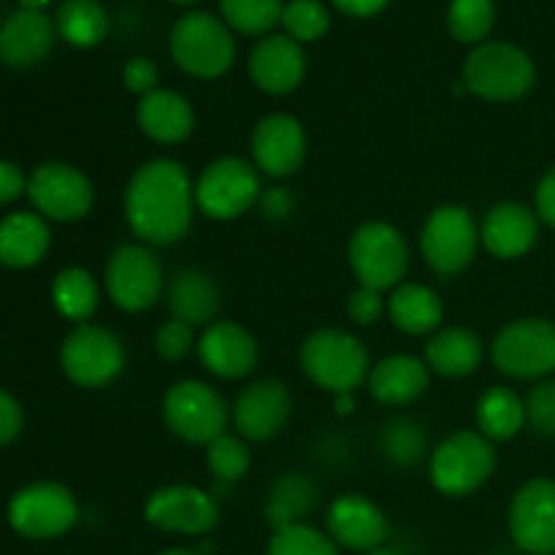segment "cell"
Returning a JSON list of instances; mask_svg holds the SVG:
<instances>
[{
    "instance_id": "7a4b0ae2",
    "label": "cell",
    "mask_w": 555,
    "mask_h": 555,
    "mask_svg": "<svg viewBox=\"0 0 555 555\" xmlns=\"http://www.w3.org/2000/svg\"><path fill=\"white\" fill-rule=\"evenodd\" d=\"M537 81L534 60L509 41H486L469 52L464 63L466 92L480 101L513 103L529 95Z\"/></svg>"
},
{
    "instance_id": "5b68a950",
    "label": "cell",
    "mask_w": 555,
    "mask_h": 555,
    "mask_svg": "<svg viewBox=\"0 0 555 555\" xmlns=\"http://www.w3.org/2000/svg\"><path fill=\"white\" fill-rule=\"evenodd\" d=\"M263 188L253 160L225 155L211 160L195 179V209L215 222H231L258 206Z\"/></svg>"
},
{
    "instance_id": "b9f144b4",
    "label": "cell",
    "mask_w": 555,
    "mask_h": 555,
    "mask_svg": "<svg viewBox=\"0 0 555 555\" xmlns=\"http://www.w3.org/2000/svg\"><path fill=\"white\" fill-rule=\"evenodd\" d=\"M385 312H388V301L383 298V291H374V287L358 285L347 298V318L361 328L377 325Z\"/></svg>"
},
{
    "instance_id": "2e32d148",
    "label": "cell",
    "mask_w": 555,
    "mask_h": 555,
    "mask_svg": "<svg viewBox=\"0 0 555 555\" xmlns=\"http://www.w3.org/2000/svg\"><path fill=\"white\" fill-rule=\"evenodd\" d=\"M253 166L271 179H287L307 160V130L291 114H269L249 135Z\"/></svg>"
},
{
    "instance_id": "681fc988",
    "label": "cell",
    "mask_w": 555,
    "mask_h": 555,
    "mask_svg": "<svg viewBox=\"0 0 555 555\" xmlns=\"http://www.w3.org/2000/svg\"><path fill=\"white\" fill-rule=\"evenodd\" d=\"M334 410L336 415H352L356 412V393H336Z\"/></svg>"
},
{
    "instance_id": "83f0119b",
    "label": "cell",
    "mask_w": 555,
    "mask_h": 555,
    "mask_svg": "<svg viewBox=\"0 0 555 555\" xmlns=\"http://www.w3.org/2000/svg\"><path fill=\"white\" fill-rule=\"evenodd\" d=\"M52 244L47 220L33 211H14L0 220V266L30 269L41 263Z\"/></svg>"
},
{
    "instance_id": "ba28073f",
    "label": "cell",
    "mask_w": 555,
    "mask_h": 555,
    "mask_svg": "<svg viewBox=\"0 0 555 555\" xmlns=\"http://www.w3.org/2000/svg\"><path fill=\"white\" fill-rule=\"evenodd\" d=\"M496 450L480 431H455L431 453V482L444 496H469L491 480Z\"/></svg>"
},
{
    "instance_id": "8d00e7d4",
    "label": "cell",
    "mask_w": 555,
    "mask_h": 555,
    "mask_svg": "<svg viewBox=\"0 0 555 555\" xmlns=\"http://www.w3.org/2000/svg\"><path fill=\"white\" fill-rule=\"evenodd\" d=\"M379 448H383L385 459L396 466H415L417 461L426 455L428 437L426 428L412 417H396L383 428L379 437Z\"/></svg>"
},
{
    "instance_id": "6da1fadb",
    "label": "cell",
    "mask_w": 555,
    "mask_h": 555,
    "mask_svg": "<svg viewBox=\"0 0 555 555\" xmlns=\"http://www.w3.org/2000/svg\"><path fill=\"white\" fill-rule=\"evenodd\" d=\"M195 182L188 168L171 157L139 166L125 188V220L150 247L182 242L193 228Z\"/></svg>"
},
{
    "instance_id": "7dc6e473",
    "label": "cell",
    "mask_w": 555,
    "mask_h": 555,
    "mask_svg": "<svg viewBox=\"0 0 555 555\" xmlns=\"http://www.w3.org/2000/svg\"><path fill=\"white\" fill-rule=\"evenodd\" d=\"M22 193H27V179L22 173V168L9 160H0V206L11 204Z\"/></svg>"
},
{
    "instance_id": "44dd1931",
    "label": "cell",
    "mask_w": 555,
    "mask_h": 555,
    "mask_svg": "<svg viewBox=\"0 0 555 555\" xmlns=\"http://www.w3.org/2000/svg\"><path fill=\"white\" fill-rule=\"evenodd\" d=\"M304 76H307V52L285 33L266 36L249 54V79L266 95H287L298 90Z\"/></svg>"
},
{
    "instance_id": "30bf717a",
    "label": "cell",
    "mask_w": 555,
    "mask_h": 555,
    "mask_svg": "<svg viewBox=\"0 0 555 555\" xmlns=\"http://www.w3.org/2000/svg\"><path fill=\"white\" fill-rule=\"evenodd\" d=\"M106 293L122 312L139 314L166 296V271L146 244H122L106 263Z\"/></svg>"
},
{
    "instance_id": "f907efd6",
    "label": "cell",
    "mask_w": 555,
    "mask_h": 555,
    "mask_svg": "<svg viewBox=\"0 0 555 555\" xmlns=\"http://www.w3.org/2000/svg\"><path fill=\"white\" fill-rule=\"evenodd\" d=\"M49 3H52V0H20L22 9H27V11H43Z\"/></svg>"
},
{
    "instance_id": "7c38bea8",
    "label": "cell",
    "mask_w": 555,
    "mask_h": 555,
    "mask_svg": "<svg viewBox=\"0 0 555 555\" xmlns=\"http://www.w3.org/2000/svg\"><path fill=\"white\" fill-rule=\"evenodd\" d=\"M491 358L513 379H542L555 372V323L542 318L513 320L496 334Z\"/></svg>"
},
{
    "instance_id": "4fadbf2b",
    "label": "cell",
    "mask_w": 555,
    "mask_h": 555,
    "mask_svg": "<svg viewBox=\"0 0 555 555\" xmlns=\"http://www.w3.org/2000/svg\"><path fill=\"white\" fill-rule=\"evenodd\" d=\"M79 518L74 493L60 482H30L9 504L11 529L27 540H54Z\"/></svg>"
},
{
    "instance_id": "8992f818",
    "label": "cell",
    "mask_w": 555,
    "mask_h": 555,
    "mask_svg": "<svg viewBox=\"0 0 555 555\" xmlns=\"http://www.w3.org/2000/svg\"><path fill=\"white\" fill-rule=\"evenodd\" d=\"M347 260H350L358 285L383 293L396 291L410 269V247H406L404 233L390 222H363L350 236Z\"/></svg>"
},
{
    "instance_id": "5bb4252c",
    "label": "cell",
    "mask_w": 555,
    "mask_h": 555,
    "mask_svg": "<svg viewBox=\"0 0 555 555\" xmlns=\"http://www.w3.org/2000/svg\"><path fill=\"white\" fill-rule=\"evenodd\" d=\"M27 198L43 220L76 222L90 215L95 190L79 168L68 163H43L27 179Z\"/></svg>"
},
{
    "instance_id": "9a60e30c",
    "label": "cell",
    "mask_w": 555,
    "mask_h": 555,
    "mask_svg": "<svg viewBox=\"0 0 555 555\" xmlns=\"http://www.w3.org/2000/svg\"><path fill=\"white\" fill-rule=\"evenodd\" d=\"M144 518L155 529L168 534H206L220 520V507L215 496L195 486H166L157 488L144 504Z\"/></svg>"
},
{
    "instance_id": "8fae6325",
    "label": "cell",
    "mask_w": 555,
    "mask_h": 555,
    "mask_svg": "<svg viewBox=\"0 0 555 555\" xmlns=\"http://www.w3.org/2000/svg\"><path fill=\"white\" fill-rule=\"evenodd\" d=\"M60 366L79 388H106L125 372V345L114 331L81 323L63 339Z\"/></svg>"
},
{
    "instance_id": "e575fe53",
    "label": "cell",
    "mask_w": 555,
    "mask_h": 555,
    "mask_svg": "<svg viewBox=\"0 0 555 555\" xmlns=\"http://www.w3.org/2000/svg\"><path fill=\"white\" fill-rule=\"evenodd\" d=\"M222 22L244 36H266L282 22V0H220Z\"/></svg>"
},
{
    "instance_id": "7bdbcfd3",
    "label": "cell",
    "mask_w": 555,
    "mask_h": 555,
    "mask_svg": "<svg viewBox=\"0 0 555 555\" xmlns=\"http://www.w3.org/2000/svg\"><path fill=\"white\" fill-rule=\"evenodd\" d=\"M122 85L128 92L144 98L146 92L157 90V65L150 57H130L122 65Z\"/></svg>"
},
{
    "instance_id": "74e56055",
    "label": "cell",
    "mask_w": 555,
    "mask_h": 555,
    "mask_svg": "<svg viewBox=\"0 0 555 555\" xmlns=\"http://www.w3.org/2000/svg\"><path fill=\"white\" fill-rule=\"evenodd\" d=\"M280 25L293 41L312 43L331 30V14L320 0H291L285 3Z\"/></svg>"
},
{
    "instance_id": "4dcf8cb0",
    "label": "cell",
    "mask_w": 555,
    "mask_h": 555,
    "mask_svg": "<svg viewBox=\"0 0 555 555\" xmlns=\"http://www.w3.org/2000/svg\"><path fill=\"white\" fill-rule=\"evenodd\" d=\"M54 27L70 47L92 49L108 36V14L98 0H65L54 14Z\"/></svg>"
},
{
    "instance_id": "ac0fdd59",
    "label": "cell",
    "mask_w": 555,
    "mask_h": 555,
    "mask_svg": "<svg viewBox=\"0 0 555 555\" xmlns=\"http://www.w3.org/2000/svg\"><path fill=\"white\" fill-rule=\"evenodd\" d=\"M293 396L280 379H258L238 393L231 421L247 442H269L287 426Z\"/></svg>"
},
{
    "instance_id": "f1b7e54d",
    "label": "cell",
    "mask_w": 555,
    "mask_h": 555,
    "mask_svg": "<svg viewBox=\"0 0 555 555\" xmlns=\"http://www.w3.org/2000/svg\"><path fill=\"white\" fill-rule=\"evenodd\" d=\"M388 318L401 334L431 336L442 328L444 304L428 285L401 282L388 298Z\"/></svg>"
},
{
    "instance_id": "603a6c76",
    "label": "cell",
    "mask_w": 555,
    "mask_h": 555,
    "mask_svg": "<svg viewBox=\"0 0 555 555\" xmlns=\"http://www.w3.org/2000/svg\"><path fill=\"white\" fill-rule=\"evenodd\" d=\"M54 38L57 27L43 11H14L0 25V63L9 68H33L49 57Z\"/></svg>"
},
{
    "instance_id": "cb8c5ba5",
    "label": "cell",
    "mask_w": 555,
    "mask_h": 555,
    "mask_svg": "<svg viewBox=\"0 0 555 555\" xmlns=\"http://www.w3.org/2000/svg\"><path fill=\"white\" fill-rule=\"evenodd\" d=\"M135 122H139L141 133L157 144H182L195 128L193 103L182 92L157 87L139 98Z\"/></svg>"
},
{
    "instance_id": "3957f363",
    "label": "cell",
    "mask_w": 555,
    "mask_h": 555,
    "mask_svg": "<svg viewBox=\"0 0 555 555\" xmlns=\"http://www.w3.org/2000/svg\"><path fill=\"white\" fill-rule=\"evenodd\" d=\"M301 369L318 388L336 393H356L369 379V350L356 334L341 328H320L301 345Z\"/></svg>"
},
{
    "instance_id": "60d3db41",
    "label": "cell",
    "mask_w": 555,
    "mask_h": 555,
    "mask_svg": "<svg viewBox=\"0 0 555 555\" xmlns=\"http://www.w3.org/2000/svg\"><path fill=\"white\" fill-rule=\"evenodd\" d=\"M526 423L542 437H555V379L531 390L526 399Z\"/></svg>"
},
{
    "instance_id": "c3c4849f",
    "label": "cell",
    "mask_w": 555,
    "mask_h": 555,
    "mask_svg": "<svg viewBox=\"0 0 555 555\" xmlns=\"http://www.w3.org/2000/svg\"><path fill=\"white\" fill-rule=\"evenodd\" d=\"M341 14L352 16V20H369V16L383 14L390 5V0H331Z\"/></svg>"
},
{
    "instance_id": "d6986e66",
    "label": "cell",
    "mask_w": 555,
    "mask_h": 555,
    "mask_svg": "<svg viewBox=\"0 0 555 555\" xmlns=\"http://www.w3.org/2000/svg\"><path fill=\"white\" fill-rule=\"evenodd\" d=\"M325 526H328L331 540L347 551H377L390 534L383 509L361 493H345L334 499L325 515Z\"/></svg>"
},
{
    "instance_id": "f6af8a7d",
    "label": "cell",
    "mask_w": 555,
    "mask_h": 555,
    "mask_svg": "<svg viewBox=\"0 0 555 555\" xmlns=\"http://www.w3.org/2000/svg\"><path fill=\"white\" fill-rule=\"evenodd\" d=\"M258 206H260V211H263L266 220L280 222V220H287V217L293 215V206H296V201H293L291 190L274 188V190H266V193L260 195Z\"/></svg>"
},
{
    "instance_id": "836d02e7",
    "label": "cell",
    "mask_w": 555,
    "mask_h": 555,
    "mask_svg": "<svg viewBox=\"0 0 555 555\" xmlns=\"http://www.w3.org/2000/svg\"><path fill=\"white\" fill-rule=\"evenodd\" d=\"M496 22V5L493 0H450L448 5V30L450 36L466 47L486 43L488 33Z\"/></svg>"
},
{
    "instance_id": "816d5d0a",
    "label": "cell",
    "mask_w": 555,
    "mask_h": 555,
    "mask_svg": "<svg viewBox=\"0 0 555 555\" xmlns=\"http://www.w3.org/2000/svg\"><path fill=\"white\" fill-rule=\"evenodd\" d=\"M366 555H399V553L388 551V547H377V551H369Z\"/></svg>"
},
{
    "instance_id": "277c9868",
    "label": "cell",
    "mask_w": 555,
    "mask_h": 555,
    "mask_svg": "<svg viewBox=\"0 0 555 555\" xmlns=\"http://www.w3.org/2000/svg\"><path fill=\"white\" fill-rule=\"evenodd\" d=\"M171 57L195 79H220L236 60L233 30L206 11H190L171 30Z\"/></svg>"
},
{
    "instance_id": "ab89813d",
    "label": "cell",
    "mask_w": 555,
    "mask_h": 555,
    "mask_svg": "<svg viewBox=\"0 0 555 555\" xmlns=\"http://www.w3.org/2000/svg\"><path fill=\"white\" fill-rule=\"evenodd\" d=\"M193 347H198L195 341V328L193 325L182 323V320H168L157 328L155 334V350L163 361L179 363L193 352Z\"/></svg>"
},
{
    "instance_id": "e0dca14e",
    "label": "cell",
    "mask_w": 555,
    "mask_h": 555,
    "mask_svg": "<svg viewBox=\"0 0 555 555\" xmlns=\"http://www.w3.org/2000/svg\"><path fill=\"white\" fill-rule=\"evenodd\" d=\"M509 534L529 555L555 553V480H529L509 504Z\"/></svg>"
},
{
    "instance_id": "52a82bcc",
    "label": "cell",
    "mask_w": 555,
    "mask_h": 555,
    "mask_svg": "<svg viewBox=\"0 0 555 555\" xmlns=\"http://www.w3.org/2000/svg\"><path fill=\"white\" fill-rule=\"evenodd\" d=\"M160 412L163 423L173 437L190 444H204V448L228 434V423H231L225 399L201 379H182L171 385L163 396Z\"/></svg>"
},
{
    "instance_id": "1f68e13d",
    "label": "cell",
    "mask_w": 555,
    "mask_h": 555,
    "mask_svg": "<svg viewBox=\"0 0 555 555\" xmlns=\"http://www.w3.org/2000/svg\"><path fill=\"white\" fill-rule=\"evenodd\" d=\"M52 304L70 323H87L101 304V287L87 269L70 266L63 269L52 282Z\"/></svg>"
},
{
    "instance_id": "9c48e42d",
    "label": "cell",
    "mask_w": 555,
    "mask_h": 555,
    "mask_svg": "<svg viewBox=\"0 0 555 555\" xmlns=\"http://www.w3.org/2000/svg\"><path fill=\"white\" fill-rule=\"evenodd\" d=\"M480 244V225L466 206H437L423 222L421 253L428 269L442 276H455L469 269Z\"/></svg>"
},
{
    "instance_id": "d590c367",
    "label": "cell",
    "mask_w": 555,
    "mask_h": 555,
    "mask_svg": "<svg viewBox=\"0 0 555 555\" xmlns=\"http://www.w3.org/2000/svg\"><path fill=\"white\" fill-rule=\"evenodd\" d=\"M206 466L209 475L215 477L220 486H233V482L244 480L253 466V453H249L247 439L238 434H222L215 442L206 444Z\"/></svg>"
},
{
    "instance_id": "f5cc1de1",
    "label": "cell",
    "mask_w": 555,
    "mask_h": 555,
    "mask_svg": "<svg viewBox=\"0 0 555 555\" xmlns=\"http://www.w3.org/2000/svg\"><path fill=\"white\" fill-rule=\"evenodd\" d=\"M160 555H198V553H193V551H166Z\"/></svg>"
},
{
    "instance_id": "bcb514c9",
    "label": "cell",
    "mask_w": 555,
    "mask_h": 555,
    "mask_svg": "<svg viewBox=\"0 0 555 555\" xmlns=\"http://www.w3.org/2000/svg\"><path fill=\"white\" fill-rule=\"evenodd\" d=\"M534 211L545 225L555 231V166L540 179L534 193Z\"/></svg>"
},
{
    "instance_id": "f35d334b",
    "label": "cell",
    "mask_w": 555,
    "mask_h": 555,
    "mask_svg": "<svg viewBox=\"0 0 555 555\" xmlns=\"http://www.w3.org/2000/svg\"><path fill=\"white\" fill-rule=\"evenodd\" d=\"M269 555H339V547L323 531L307 524H296L274 531L269 542Z\"/></svg>"
},
{
    "instance_id": "ffe728a7",
    "label": "cell",
    "mask_w": 555,
    "mask_h": 555,
    "mask_svg": "<svg viewBox=\"0 0 555 555\" xmlns=\"http://www.w3.org/2000/svg\"><path fill=\"white\" fill-rule=\"evenodd\" d=\"M198 358L209 374L220 379H242L258 363V341L244 325L215 320L198 339Z\"/></svg>"
},
{
    "instance_id": "f546056e",
    "label": "cell",
    "mask_w": 555,
    "mask_h": 555,
    "mask_svg": "<svg viewBox=\"0 0 555 555\" xmlns=\"http://www.w3.org/2000/svg\"><path fill=\"white\" fill-rule=\"evenodd\" d=\"M475 417L482 437L491 442H509L526 426V401L515 390L496 385L477 399Z\"/></svg>"
},
{
    "instance_id": "ee69618b",
    "label": "cell",
    "mask_w": 555,
    "mask_h": 555,
    "mask_svg": "<svg viewBox=\"0 0 555 555\" xmlns=\"http://www.w3.org/2000/svg\"><path fill=\"white\" fill-rule=\"evenodd\" d=\"M22 426H25V415H22L20 401L0 390V448L14 442L22 434Z\"/></svg>"
},
{
    "instance_id": "484cf974",
    "label": "cell",
    "mask_w": 555,
    "mask_h": 555,
    "mask_svg": "<svg viewBox=\"0 0 555 555\" xmlns=\"http://www.w3.org/2000/svg\"><path fill=\"white\" fill-rule=\"evenodd\" d=\"M369 390L385 406H410L421 399L431 383V369L417 356H388L369 372Z\"/></svg>"
},
{
    "instance_id": "d6a6232c",
    "label": "cell",
    "mask_w": 555,
    "mask_h": 555,
    "mask_svg": "<svg viewBox=\"0 0 555 555\" xmlns=\"http://www.w3.org/2000/svg\"><path fill=\"white\" fill-rule=\"evenodd\" d=\"M314 504V488L307 477L287 475L274 482L271 488L269 504H266V518H269L271 529L280 531L287 526L304 524V515H309Z\"/></svg>"
},
{
    "instance_id": "7402d4cb",
    "label": "cell",
    "mask_w": 555,
    "mask_h": 555,
    "mask_svg": "<svg viewBox=\"0 0 555 555\" xmlns=\"http://www.w3.org/2000/svg\"><path fill=\"white\" fill-rule=\"evenodd\" d=\"M540 238V217L534 209L504 201L488 209L480 222V242L493 258L518 260L534 249Z\"/></svg>"
},
{
    "instance_id": "d4e9b609",
    "label": "cell",
    "mask_w": 555,
    "mask_h": 555,
    "mask_svg": "<svg viewBox=\"0 0 555 555\" xmlns=\"http://www.w3.org/2000/svg\"><path fill=\"white\" fill-rule=\"evenodd\" d=\"M166 307L173 320L193 325V328H206L215 323L220 312V287L215 276L204 269H182L168 280L166 285Z\"/></svg>"
},
{
    "instance_id": "db71d44e",
    "label": "cell",
    "mask_w": 555,
    "mask_h": 555,
    "mask_svg": "<svg viewBox=\"0 0 555 555\" xmlns=\"http://www.w3.org/2000/svg\"><path fill=\"white\" fill-rule=\"evenodd\" d=\"M171 3H177V5H193V3H198V0H171Z\"/></svg>"
},
{
    "instance_id": "4316f807",
    "label": "cell",
    "mask_w": 555,
    "mask_h": 555,
    "mask_svg": "<svg viewBox=\"0 0 555 555\" xmlns=\"http://www.w3.org/2000/svg\"><path fill=\"white\" fill-rule=\"evenodd\" d=\"M482 356H486V347L475 331L464 328V325H448V328H439L437 334L428 336L423 361L431 369V374L461 379L480 369Z\"/></svg>"
}]
</instances>
